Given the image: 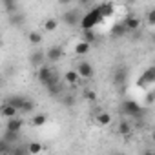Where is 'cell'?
<instances>
[{"label":"cell","mask_w":155,"mask_h":155,"mask_svg":"<svg viewBox=\"0 0 155 155\" xmlns=\"http://www.w3.org/2000/svg\"><path fill=\"white\" fill-rule=\"evenodd\" d=\"M101 22H102V17L99 15V11H97V6H93L90 11L82 13V18H81V24H79V28H81L82 31H95V28H97Z\"/></svg>","instance_id":"cell-1"},{"label":"cell","mask_w":155,"mask_h":155,"mask_svg":"<svg viewBox=\"0 0 155 155\" xmlns=\"http://www.w3.org/2000/svg\"><path fill=\"white\" fill-rule=\"evenodd\" d=\"M6 104L13 106L17 111H22V113H33L35 111V104L31 99L24 97V95H9L6 99Z\"/></svg>","instance_id":"cell-2"},{"label":"cell","mask_w":155,"mask_h":155,"mask_svg":"<svg viewBox=\"0 0 155 155\" xmlns=\"http://www.w3.org/2000/svg\"><path fill=\"white\" fill-rule=\"evenodd\" d=\"M37 79H38V82H42L46 88L49 86V84H55V82H58V77H57V71L53 69V68H49V66H40L38 69H37Z\"/></svg>","instance_id":"cell-3"},{"label":"cell","mask_w":155,"mask_h":155,"mask_svg":"<svg viewBox=\"0 0 155 155\" xmlns=\"http://www.w3.org/2000/svg\"><path fill=\"white\" fill-rule=\"evenodd\" d=\"M120 111H122V115H126V117H133V119H139V117L142 115V108H140V104L135 102V101H131V99H128V101H124V102L120 104Z\"/></svg>","instance_id":"cell-4"},{"label":"cell","mask_w":155,"mask_h":155,"mask_svg":"<svg viewBox=\"0 0 155 155\" xmlns=\"http://www.w3.org/2000/svg\"><path fill=\"white\" fill-rule=\"evenodd\" d=\"M81 18H82V13L79 9H69L62 15V22L69 28H75V26H79L81 24Z\"/></svg>","instance_id":"cell-5"},{"label":"cell","mask_w":155,"mask_h":155,"mask_svg":"<svg viewBox=\"0 0 155 155\" xmlns=\"http://www.w3.org/2000/svg\"><path fill=\"white\" fill-rule=\"evenodd\" d=\"M155 82V68L151 66V68H148L142 75H140V79L137 81V84L139 86H150V84H153Z\"/></svg>","instance_id":"cell-6"},{"label":"cell","mask_w":155,"mask_h":155,"mask_svg":"<svg viewBox=\"0 0 155 155\" xmlns=\"http://www.w3.org/2000/svg\"><path fill=\"white\" fill-rule=\"evenodd\" d=\"M44 55H46V60H49V62H58V60L64 57V49H62L60 46H51Z\"/></svg>","instance_id":"cell-7"},{"label":"cell","mask_w":155,"mask_h":155,"mask_svg":"<svg viewBox=\"0 0 155 155\" xmlns=\"http://www.w3.org/2000/svg\"><path fill=\"white\" fill-rule=\"evenodd\" d=\"M75 71H77V75H79L81 79H91L93 73H95V71H93V66H91L90 62H81L79 68H77Z\"/></svg>","instance_id":"cell-8"},{"label":"cell","mask_w":155,"mask_h":155,"mask_svg":"<svg viewBox=\"0 0 155 155\" xmlns=\"http://www.w3.org/2000/svg\"><path fill=\"white\" fill-rule=\"evenodd\" d=\"M97 11H99V15H101L102 20H104V18L113 17V13H115V6H113L111 2H102V4H97Z\"/></svg>","instance_id":"cell-9"},{"label":"cell","mask_w":155,"mask_h":155,"mask_svg":"<svg viewBox=\"0 0 155 155\" xmlns=\"http://www.w3.org/2000/svg\"><path fill=\"white\" fill-rule=\"evenodd\" d=\"M24 128V120L20 117H13V119H8V124H6V131H13V133H20V130Z\"/></svg>","instance_id":"cell-10"},{"label":"cell","mask_w":155,"mask_h":155,"mask_svg":"<svg viewBox=\"0 0 155 155\" xmlns=\"http://www.w3.org/2000/svg\"><path fill=\"white\" fill-rule=\"evenodd\" d=\"M122 26L126 28V31H137V29L140 28V18L130 15V17H126V20L122 22Z\"/></svg>","instance_id":"cell-11"},{"label":"cell","mask_w":155,"mask_h":155,"mask_svg":"<svg viewBox=\"0 0 155 155\" xmlns=\"http://www.w3.org/2000/svg\"><path fill=\"white\" fill-rule=\"evenodd\" d=\"M29 62H31V66H35L37 69H38L40 66H44V62H46V55H44V51H35V53H31Z\"/></svg>","instance_id":"cell-12"},{"label":"cell","mask_w":155,"mask_h":155,"mask_svg":"<svg viewBox=\"0 0 155 155\" xmlns=\"http://www.w3.org/2000/svg\"><path fill=\"white\" fill-rule=\"evenodd\" d=\"M113 82H115L117 86H124V84L128 82V71H126V69H117V71L113 73Z\"/></svg>","instance_id":"cell-13"},{"label":"cell","mask_w":155,"mask_h":155,"mask_svg":"<svg viewBox=\"0 0 155 155\" xmlns=\"http://www.w3.org/2000/svg\"><path fill=\"white\" fill-rule=\"evenodd\" d=\"M2 140H4L8 146H17V144H18V140H20V133L6 131V133H4V137H2Z\"/></svg>","instance_id":"cell-14"},{"label":"cell","mask_w":155,"mask_h":155,"mask_svg":"<svg viewBox=\"0 0 155 155\" xmlns=\"http://www.w3.org/2000/svg\"><path fill=\"white\" fill-rule=\"evenodd\" d=\"M0 113H2V117H6V119H13V117H17V115H18V111H17L13 106L6 104V102L0 106Z\"/></svg>","instance_id":"cell-15"},{"label":"cell","mask_w":155,"mask_h":155,"mask_svg":"<svg viewBox=\"0 0 155 155\" xmlns=\"http://www.w3.org/2000/svg\"><path fill=\"white\" fill-rule=\"evenodd\" d=\"M97 124L99 126H110L111 124V115L108 113V111H101V113H97Z\"/></svg>","instance_id":"cell-16"},{"label":"cell","mask_w":155,"mask_h":155,"mask_svg":"<svg viewBox=\"0 0 155 155\" xmlns=\"http://www.w3.org/2000/svg\"><path fill=\"white\" fill-rule=\"evenodd\" d=\"M2 8L6 9L8 15H15V13H18V4L13 2V0H6V2H2Z\"/></svg>","instance_id":"cell-17"},{"label":"cell","mask_w":155,"mask_h":155,"mask_svg":"<svg viewBox=\"0 0 155 155\" xmlns=\"http://www.w3.org/2000/svg\"><path fill=\"white\" fill-rule=\"evenodd\" d=\"M79 79H81V77L77 75V71H75V69H69V71L64 75V81H66L69 86H75L77 82H79Z\"/></svg>","instance_id":"cell-18"},{"label":"cell","mask_w":155,"mask_h":155,"mask_svg":"<svg viewBox=\"0 0 155 155\" xmlns=\"http://www.w3.org/2000/svg\"><path fill=\"white\" fill-rule=\"evenodd\" d=\"M24 22H26V17H24V15H20V13L9 15V24H11V26H15V28L24 26Z\"/></svg>","instance_id":"cell-19"},{"label":"cell","mask_w":155,"mask_h":155,"mask_svg":"<svg viewBox=\"0 0 155 155\" xmlns=\"http://www.w3.org/2000/svg\"><path fill=\"white\" fill-rule=\"evenodd\" d=\"M26 148H28V153H29V155H38V153L44 150V146H42L40 142H37V140H33V142L26 144Z\"/></svg>","instance_id":"cell-20"},{"label":"cell","mask_w":155,"mask_h":155,"mask_svg":"<svg viewBox=\"0 0 155 155\" xmlns=\"http://www.w3.org/2000/svg\"><path fill=\"white\" fill-rule=\"evenodd\" d=\"M90 51V44H86V42H79V44H75V55H79V57H82V55H86Z\"/></svg>","instance_id":"cell-21"},{"label":"cell","mask_w":155,"mask_h":155,"mask_svg":"<svg viewBox=\"0 0 155 155\" xmlns=\"http://www.w3.org/2000/svg\"><path fill=\"white\" fill-rule=\"evenodd\" d=\"M119 133H120V135H130V133H131V124H130V120L122 119V120L119 122Z\"/></svg>","instance_id":"cell-22"},{"label":"cell","mask_w":155,"mask_h":155,"mask_svg":"<svg viewBox=\"0 0 155 155\" xmlns=\"http://www.w3.org/2000/svg\"><path fill=\"white\" fill-rule=\"evenodd\" d=\"M46 120H48V115H46V113H37V115L33 117L31 124H33L35 128H38V126H44V124H46Z\"/></svg>","instance_id":"cell-23"},{"label":"cell","mask_w":155,"mask_h":155,"mask_svg":"<svg viewBox=\"0 0 155 155\" xmlns=\"http://www.w3.org/2000/svg\"><path fill=\"white\" fill-rule=\"evenodd\" d=\"M97 40V33L95 31H82V42H86V44H93Z\"/></svg>","instance_id":"cell-24"},{"label":"cell","mask_w":155,"mask_h":155,"mask_svg":"<svg viewBox=\"0 0 155 155\" xmlns=\"http://www.w3.org/2000/svg\"><path fill=\"white\" fill-rule=\"evenodd\" d=\"M126 33H128V31H126V28L122 26V22H120V24H115V26L111 28V35H113V37H124Z\"/></svg>","instance_id":"cell-25"},{"label":"cell","mask_w":155,"mask_h":155,"mask_svg":"<svg viewBox=\"0 0 155 155\" xmlns=\"http://www.w3.org/2000/svg\"><path fill=\"white\" fill-rule=\"evenodd\" d=\"M28 40H29V44H33V46H38V44L42 42V35H40L38 31H31V33L28 35Z\"/></svg>","instance_id":"cell-26"},{"label":"cell","mask_w":155,"mask_h":155,"mask_svg":"<svg viewBox=\"0 0 155 155\" xmlns=\"http://www.w3.org/2000/svg\"><path fill=\"white\" fill-rule=\"evenodd\" d=\"M57 28H58V20H57V18H48V20L44 22V29H46V31H49V33H51V31H55Z\"/></svg>","instance_id":"cell-27"},{"label":"cell","mask_w":155,"mask_h":155,"mask_svg":"<svg viewBox=\"0 0 155 155\" xmlns=\"http://www.w3.org/2000/svg\"><path fill=\"white\" fill-rule=\"evenodd\" d=\"M84 99H86V101H90V102H93V101H97V93L88 90V91H84Z\"/></svg>","instance_id":"cell-28"},{"label":"cell","mask_w":155,"mask_h":155,"mask_svg":"<svg viewBox=\"0 0 155 155\" xmlns=\"http://www.w3.org/2000/svg\"><path fill=\"white\" fill-rule=\"evenodd\" d=\"M9 150V146L2 140V139H0V155H6V151Z\"/></svg>","instance_id":"cell-29"},{"label":"cell","mask_w":155,"mask_h":155,"mask_svg":"<svg viewBox=\"0 0 155 155\" xmlns=\"http://www.w3.org/2000/svg\"><path fill=\"white\" fill-rule=\"evenodd\" d=\"M148 22H150V26L155 24V11H150V13H148Z\"/></svg>","instance_id":"cell-30"},{"label":"cell","mask_w":155,"mask_h":155,"mask_svg":"<svg viewBox=\"0 0 155 155\" xmlns=\"http://www.w3.org/2000/svg\"><path fill=\"white\" fill-rule=\"evenodd\" d=\"M64 104H66V106H73V104H75V102H73V97H66V99H64Z\"/></svg>","instance_id":"cell-31"},{"label":"cell","mask_w":155,"mask_h":155,"mask_svg":"<svg viewBox=\"0 0 155 155\" xmlns=\"http://www.w3.org/2000/svg\"><path fill=\"white\" fill-rule=\"evenodd\" d=\"M151 101H153V93H148V97H146V104H151Z\"/></svg>","instance_id":"cell-32"},{"label":"cell","mask_w":155,"mask_h":155,"mask_svg":"<svg viewBox=\"0 0 155 155\" xmlns=\"http://www.w3.org/2000/svg\"><path fill=\"white\" fill-rule=\"evenodd\" d=\"M144 155H155V153H153V151H146Z\"/></svg>","instance_id":"cell-33"},{"label":"cell","mask_w":155,"mask_h":155,"mask_svg":"<svg viewBox=\"0 0 155 155\" xmlns=\"http://www.w3.org/2000/svg\"><path fill=\"white\" fill-rule=\"evenodd\" d=\"M2 86H4V81H2V79H0V88H2Z\"/></svg>","instance_id":"cell-34"},{"label":"cell","mask_w":155,"mask_h":155,"mask_svg":"<svg viewBox=\"0 0 155 155\" xmlns=\"http://www.w3.org/2000/svg\"><path fill=\"white\" fill-rule=\"evenodd\" d=\"M111 155H119V153H111Z\"/></svg>","instance_id":"cell-35"}]
</instances>
